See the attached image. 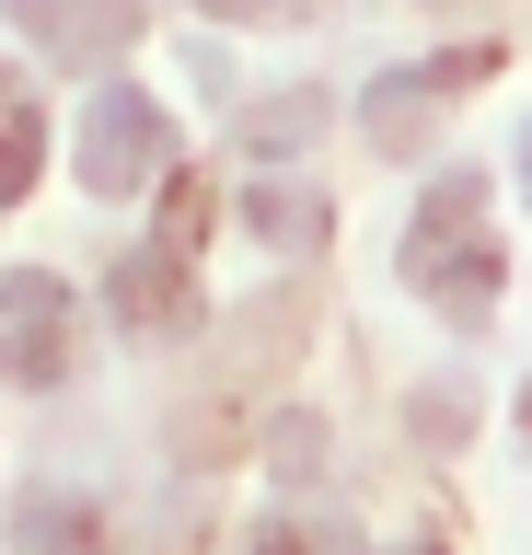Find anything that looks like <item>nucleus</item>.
Instances as JSON below:
<instances>
[{"instance_id":"obj_1","label":"nucleus","mask_w":532,"mask_h":555,"mask_svg":"<svg viewBox=\"0 0 532 555\" xmlns=\"http://www.w3.org/2000/svg\"><path fill=\"white\" fill-rule=\"evenodd\" d=\"M405 289H417L440 324H486L497 289H509V232H497L486 173H428L417 208H405Z\"/></svg>"},{"instance_id":"obj_2","label":"nucleus","mask_w":532,"mask_h":555,"mask_svg":"<svg viewBox=\"0 0 532 555\" xmlns=\"http://www.w3.org/2000/svg\"><path fill=\"white\" fill-rule=\"evenodd\" d=\"M81 371V289L47 267H12L0 278V382L12 393H59Z\"/></svg>"},{"instance_id":"obj_3","label":"nucleus","mask_w":532,"mask_h":555,"mask_svg":"<svg viewBox=\"0 0 532 555\" xmlns=\"http://www.w3.org/2000/svg\"><path fill=\"white\" fill-rule=\"evenodd\" d=\"M81 185H93V197H151V185H174V116L151 93H128V81H105L93 116H81Z\"/></svg>"},{"instance_id":"obj_4","label":"nucleus","mask_w":532,"mask_h":555,"mask_svg":"<svg viewBox=\"0 0 532 555\" xmlns=\"http://www.w3.org/2000/svg\"><path fill=\"white\" fill-rule=\"evenodd\" d=\"M12 35L59 69H116L151 35V0H12Z\"/></svg>"},{"instance_id":"obj_5","label":"nucleus","mask_w":532,"mask_h":555,"mask_svg":"<svg viewBox=\"0 0 532 555\" xmlns=\"http://www.w3.org/2000/svg\"><path fill=\"white\" fill-rule=\"evenodd\" d=\"M497 47H452V59H417V69H382L371 81V104H359V128H371V151H417L428 128H440V104L463 93V81H486Z\"/></svg>"},{"instance_id":"obj_6","label":"nucleus","mask_w":532,"mask_h":555,"mask_svg":"<svg viewBox=\"0 0 532 555\" xmlns=\"http://www.w3.org/2000/svg\"><path fill=\"white\" fill-rule=\"evenodd\" d=\"M105 301H116V324H128V336H185V324L209 312V301H197V255H185V243H163V232L116 267Z\"/></svg>"},{"instance_id":"obj_7","label":"nucleus","mask_w":532,"mask_h":555,"mask_svg":"<svg viewBox=\"0 0 532 555\" xmlns=\"http://www.w3.org/2000/svg\"><path fill=\"white\" fill-rule=\"evenodd\" d=\"M12 544L24 555H116V532H105V509L81 486H24L12 498Z\"/></svg>"},{"instance_id":"obj_8","label":"nucleus","mask_w":532,"mask_h":555,"mask_svg":"<svg viewBox=\"0 0 532 555\" xmlns=\"http://www.w3.org/2000/svg\"><path fill=\"white\" fill-rule=\"evenodd\" d=\"M232 208H244V232H255V243H278V255H324V232H336V208H324L301 173H255Z\"/></svg>"},{"instance_id":"obj_9","label":"nucleus","mask_w":532,"mask_h":555,"mask_svg":"<svg viewBox=\"0 0 532 555\" xmlns=\"http://www.w3.org/2000/svg\"><path fill=\"white\" fill-rule=\"evenodd\" d=\"M36 173H47V104H36V81L0 69V208L36 197Z\"/></svg>"},{"instance_id":"obj_10","label":"nucleus","mask_w":532,"mask_h":555,"mask_svg":"<svg viewBox=\"0 0 532 555\" xmlns=\"http://www.w3.org/2000/svg\"><path fill=\"white\" fill-rule=\"evenodd\" d=\"M244 151H301V139H324V93L301 81V93H267V104H244Z\"/></svg>"},{"instance_id":"obj_11","label":"nucleus","mask_w":532,"mask_h":555,"mask_svg":"<svg viewBox=\"0 0 532 555\" xmlns=\"http://www.w3.org/2000/svg\"><path fill=\"white\" fill-rule=\"evenodd\" d=\"M255 555H359V532L313 520V509H278V520H255Z\"/></svg>"},{"instance_id":"obj_12","label":"nucleus","mask_w":532,"mask_h":555,"mask_svg":"<svg viewBox=\"0 0 532 555\" xmlns=\"http://www.w3.org/2000/svg\"><path fill=\"white\" fill-rule=\"evenodd\" d=\"M267 463H278V475H313L324 463V416H278V428H267Z\"/></svg>"},{"instance_id":"obj_13","label":"nucleus","mask_w":532,"mask_h":555,"mask_svg":"<svg viewBox=\"0 0 532 555\" xmlns=\"http://www.w3.org/2000/svg\"><path fill=\"white\" fill-rule=\"evenodd\" d=\"M197 12H209V24H301L313 0H197Z\"/></svg>"},{"instance_id":"obj_14","label":"nucleus","mask_w":532,"mask_h":555,"mask_svg":"<svg viewBox=\"0 0 532 555\" xmlns=\"http://www.w3.org/2000/svg\"><path fill=\"white\" fill-rule=\"evenodd\" d=\"M417 428H428V440H452V428H463V393H452V382H440V393H417Z\"/></svg>"},{"instance_id":"obj_15","label":"nucleus","mask_w":532,"mask_h":555,"mask_svg":"<svg viewBox=\"0 0 532 555\" xmlns=\"http://www.w3.org/2000/svg\"><path fill=\"white\" fill-rule=\"evenodd\" d=\"M521 451H532V382H521Z\"/></svg>"},{"instance_id":"obj_16","label":"nucleus","mask_w":532,"mask_h":555,"mask_svg":"<svg viewBox=\"0 0 532 555\" xmlns=\"http://www.w3.org/2000/svg\"><path fill=\"white\" fill-rule=\"evenodd\" d=\"M521 185H532V139H521Z\"/></svg>"}]
</instances>
